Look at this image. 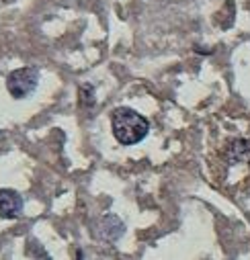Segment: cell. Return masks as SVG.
<instances>
[{
  "label": "cell",
  "mask_w": 250,
  "mask_h": 260,
  "mask_svg": "<svg viewBox=\"0 0 250 260\" xmlns=\"http://www.w3.org/2000/svg\"><path fill=\"white\" fill-rule=\"evenodd\" d=\"M213 158L220 186L232 194L250 190V121L242 132L222 140Z\"/></svg>",
  "instance_id": "1"
},
{
  "label": "cell",
  "mask_w": 250,
  "mask_h": 260,
  "mask_svg": "<svg viewBox=\"0 0 250 260\" xmlns=\"http://www.w3.org/2000/svg\"><path fill=\"white\" fill-rule=\"evenodd\" d=\"M111 127H113V136L119 144L123 146H134L142 142L148 132H150V123L144 115H140L134 109L128 107H119L111 115Z\"/></svg>",
  "instance_id": "2"
},
{
  "label": "cell",
  "mask_w": 250,
  "mask_h": 260,
  "mask_svg": "<svg viewBox=\"0 0 250 260\" xmlns=\"http://www.w3.org/2000/svg\"><path fill=\"white\" fill-rule=\"evenodd\" d=\"M37 82H39V72L35 68H19L9 74L7 88H9L11 96L25 99L37 88Z\"/></svg>",
  "instance_id": "3"
},
{
  "label": "cell",
  "mask_w": 250,
  "mask_h": 260,
  "mask_svg": "<svg viewBox=\"0 0 250 260\" xmlns=\"http://www.w3.org/2000/svg\"><path fill=\"white\" fill-rule=\"evenodd\" d=\"M23 211V197L13 188H0V217L15 219Z\"/></svg>",
  "instance_id": "4"
}]
</instances>
